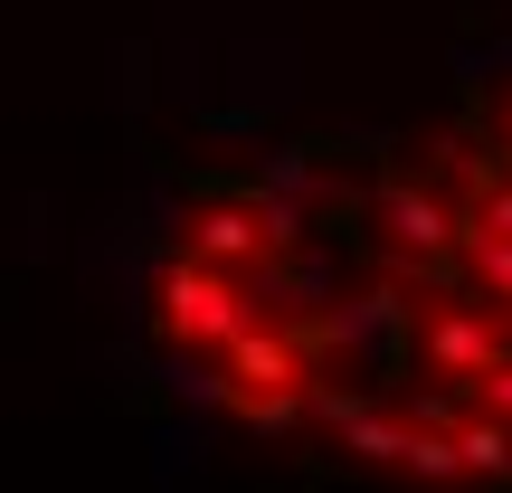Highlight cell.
Here are the masks:
<instances>
[{
  "mask_svg": "<svg viewBox=\"0 0 512 493\" xmlns=\"http://www.w3.org/2000/svg\"><path fill=\"white\" fill-rule=\"evenodd\" d=\"M465 238H512V181H484L465 200Z\"/></svg>",
  "mask_w": 512,
  "mask_h": 493,
  "instance_id": "8fae6325",
  "label": "cell"
},
{
  "mask_svg": "<svg viewBox=\"0 0 512 493\" xmlns=\"http://www.w3.org/2000/svg\"><path fill=\"white\" fill-rule=\"evenodd\" d=\"M465 275L512 313V238H465Z\"/></svg>",
  "mask_w": 512,
  "mask_h": 493,
  "instance_id": "30bf717a",
  "label": "cell"
},
{
  "mask_svg": "<svg viewBox=\"0 0 512 493\" xmlns=\"http://www.w3.org/2000/svg\"><path fill=\"white\" fill-rule=\"evenodd\" d=\"M228 418H238L247 437H294V427L313 418V399H304V389H247V399L228 408Z\"/></svg>",
  "mask_w": 512,
  "mask_h": 493,
  "instance_id": "9c48e42d",
  "label": "cell"
},
{
  "mask_svg": "<svg viewBox=\"0 0 512 493\" xmlns=\"http://www.w3.org/2000/svg\"><path fill=\"white\" fill-rule=\"evenodd\" d=\"M408 361L427 370V380H456V389H484L503 361V332H494V304H465V294H437V304H418V351Z\"/></svg>",
  "mask_w": 512,
  "mask_h": 493,
  "instance_id": "3957f363",
  "label": "cell"
},
{
  "mask_svg": "<svg viewBox=\"0 0 512 493\" xmlns=\"http://www.w3.org/2000/svg\"><path fill=\"white\" fill-rule=\"evenodd\" d=\"M285 275H294V323H323V313L342 304V285H351V247L342 238H313V247L285 256Z\"/></svg>",
  "mask_w": 512,
  "mask_h": 493,
  "instance_id": "8992f818",
  "label": "cell"
},
{
  "mask_svg": "<svg viewBox=\"0 0 512 493\" xmlns=\"http://www.w3.org/2000/svg\"><path fill=\"white\" fill-rule=\"evenodd\" d=\"M152 323H162V342H190V351H238L256 323H266V304L247 294V275L228 266H200V256H171V275L152 285Z\"/></svg>",
  "mask_w": 512,
  "mask_h": 493,
  "instance_id": "7a4b0ae2",
  "label": "cell"
},
{
  "mask_svg": "<svg viewBox=\"0 0 512 493\" xmlns=\"http://www.w3.org/2000/svg\"><path fill=\"white\" fill-rule=\"evenodd\" d=\"M200 266H228V275H256L275 256V238H266V209L247 200V190H219V200H200L190 209V238H181Z\"/></svg>",
  "mask_w": 512,
  "mask_h": 493,
  "instance_id": "277c9868",
  "label": "cell"
},
{
  "mask_svg": "<svg viewBox=\"0 0 512 493\" xmlns=\"http://www.w3.org/2000/svg\"><path fill=\"white\" fill-rule=\"evenodd\" d=\"M475 399H484V408H494V418H512V351H503V361H494V380H484V389H475Z\"/></svg>",
  "mask_w": 512,
  "mask_h": 493,
  "instance_id": "7c38bea8",
  "label": "cell"
},
{
  "mask_svg": "<svg viewBox=\"0 0 512 493\" xmlns=\"http://www.w3.org/2000/svg\"><path fill=\"white\" fill-rule=\"evenodd\" d=\"M399 475L418 484V493H446L465 475V446H456V427H408V456H399Z\"/></svg>",
  "mask_w": 512,
  "mask_h": 493,
  "instance_id": "ba28073f",
  "label": "cell"
},
{
  "mask_svg": "<svg viewBox=\"0 0 512 493\" xmlns=\"http://www.w3.org/2000/svg\"><path fill=\"white\" fill-rule=\"evenodd\" d=\"M456 446H465V475H475V484H512V418H494L484 399H465Z\"/></svg>",
  "mask_w": 512,
  "mask_h": 493,
  "instance_id": "52a82bcc",
  "label": "cell"
},
{
  "mask_svg": "<svg viewBox=\"0 0 512 493\" xmlns=\"http://www.w3.org/2000/svg\"><path fill=\"white\" fill-rule=\"evenodd\" d=\"M361 228H370V256H380L389 275H446L465 256V209H446L437 190L408 181V171H389L361 200Z\"/></svg>",
  "mask_w": 512,
  "mask_h": 493,
  "instance_id": "6da1fadb",
  "label": "cell"
},
{
  "mask_svg": "<svg viewBox=\"0 0 512 493\" xmlns=\"http://www.w3.org/2000/svg\"><path fill=\"white\" fill-rule=\"evenodd\" d=\"M152 380H162V399H171V408H200V418H219V408H238V399H247L238 370H228V351H190V342H171L162 361H152Z\"/></svg>",
  "mask_w": 512,
  "mask_h": 493,
  "instance_id": "5b68a950",
  "label": "cell"
}]
</instances>
